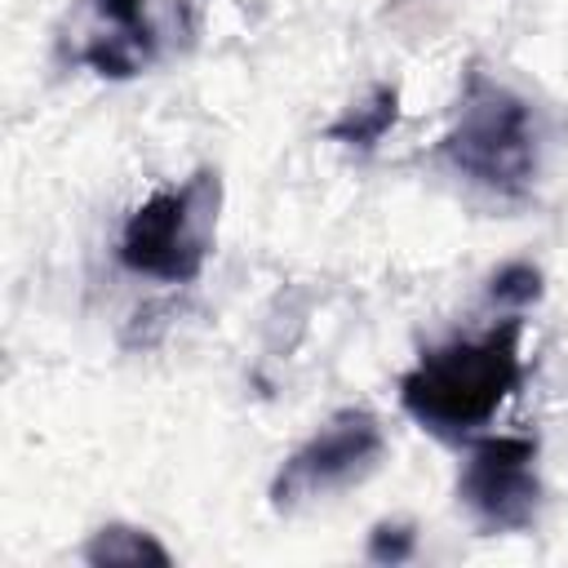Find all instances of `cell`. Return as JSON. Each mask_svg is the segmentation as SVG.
<instances>
[{
	"label": "cell",
	"instance_id": "1",
	"mask_svg": "<svg viewBox=\"0 0 568 568\" xmlns=\"http://www.w3.org/2000/svg\"><path fill=\"white\" fill-rule=\"evenodd\" d=\"M524 382L519 320H501L479 337H457L422 351L399 377V404L430 435L462 439L479 430Z\"/></svg>",
	"mask_w": 568,
	"mask_h": 568
},
{
	"label": "cell",
	"instance_id": "2",
	"mask_svg": "<svg viewBox=\"0 0 568 568\" xmlns=\"http://www.w3.org/2000/svg\"><path fill=\"white\" fill-rule=\"evenodd\" d=\"M537 142L541 133L532 106L488 71L470 67L453 124L435 142V155L466 182L519 200L537 178Z\"/></svg>",
	"mask_w": 568,
	"mask_h": 568
},
{
	"label": "cell",
	"instance_id": "3",
	"mask_svg": "<svg viewBox=\"0 0 568 568\" xmlns=\"http://www.w3.org/2000/svg\"><path fill=\"white\" fill-rule=\"evenodd\" d=\"M217 209H222V178L209 164L182 178L178 186H160L129 213L115 248L120 266L146 280L191 284L213 248Z\"/></svg>",
	"mask_w": 568,
	"mask_h": 568
},
{
	"label": "cell",
	"instance_id": "4",
	"mask_svg": "<svg viewBox=\"0 0 568 568\" xmlns=\"http://www.w3.org/2000/svg\"><path fill=\"white\" fill-rule=\"evenodd\" d=\"M382 453H386L382 422L368 408H342L302 448H293L280 462V470L271 479V506L275 510H297L302 501L351 488L364 475H373Z\"/></svg>",
	"mask_w": 568,
	"mask_h": 568
},
{
	"label": "cell",
	"instance_id": "5",
	"mask_svg": "<svg viewBox=\"0 0 568 568\" xmlns=\"http://www.w3.org/2000/svg\"><path fill=\"white\" fill-rule=\"evenodd\" d=\"M457 497L484 532H524L537 519V444L528 435H488L470 448Z\"/></svg>",
	"mask_w": 568,
	"mask_h": 568
},
{
	"label": "cell",
	"instance_id": "6",
	"mask_svg": "<svg viewBox=\"0 0 568 568\" xmlns=\"http://www.w3.org/2000/svg\"><path fill=\"white\" fill-rule=\"evenodd\" d=\"M399 120V89L395 84H377L364 102H351L328 129L324 138L328 142H342V146H355V151H368L377 146Z\"/></svg>",
	"mask_w": 568,
	"mask_h": 568
},
{
	"label": "cell",
	"instance_id": "7",
	"mask_svg": "<svg viewBox=\"0 0 568 568\" xmlns=\"http://www.w3.org/2000/svg\"><path fill=\"white\" fill-rule=\"evenodd\" d=\"M84 559L98 568H133V564H160L169 568V550L146 532V528H129V524H106L84 541Z\"/></svg>",
	"mask_w": 568,
	"mask_h": 568
},
{
	"label": "cell",
	"instance_id": "8",
	"mask_svg": "<svg viewBox=\"0 0 568 568\" xmlns=\"http://www.w3.org/2000/svg\"><path fill=\"white\" fill-rule=\"evenodd\" d=\"M93 4H98V13L111 22V36H124V40H133L138 49L155 53V31H151V22H146V0H93Z\"/></svg>",
	"mask_w": 568,
	"mask_h": 568
},
{
	"label": "cell",
	"instance_id": "9",
	"mask_svg": "<svg viewBox=\"0 0 568 568\" xmlns=\"http://www.w3.org/2000/svg\"><path fill=\"white\" fill-rule=\"evenodd\" d=\"M488 297H493V302H510V306H528V302L541 297V271L528 266V262L501 266V271L493 275V284H488Z\"/></svg>",
	"mask_w": 568,
	"mask_h": 568
},
{
	"label": "cell",
	"instance_id": "10",
	"mask_svg": "<svg viewBox=\"0 0 568 568\" xmlns=\"http://www.w3.org/2000/svg\"><path fill=\"white\" fill-rule=\"evenodd\" d=\"M413 546H417V528H413V524H404V519H382V524L368 532L364 555H368L373 564H404V559L413 555Z\"/></svg>",
	"mask_w": 568,
	"mask_h": 568
}]
</instances>
